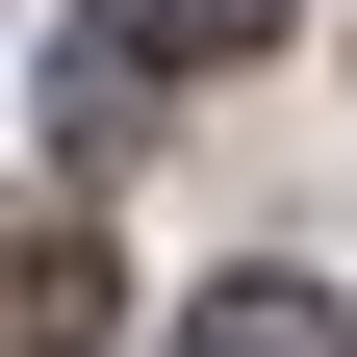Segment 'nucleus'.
I'll return each instance as SVG.
<instances>
[{"instance_id":"nucleus-1","label":"nucleus","mask_w":357,"mask_h":357,"mask_svg":"<svg viewBox=\"0 0 357 357\" xmlns=\"http://www.w3.org/2000/svg\"><path fill=\"white\" fill-rule=\"evenodd\" d=\"M77 26H102V52H128V77H230V52H255V26H281V0H77Z\"/></svg>"},{"instance_id":"nucleus-2","label":"nucleus","mask_w":357,"mask_h":357,"mask_svg":"<svg viewBox=\"0 0 357 357\" xmlns=\"http://www.w3.org/2000/svg\"><path fill=\"white\" fill-rule=\"evenodd\" d=\"M77 332H102V255L77 230H0V357H77Z\"/></svg>"},{"instance_id":"nucleus-3","label":"nucleus","mask_w":357,"mask_h":357,"mask_svg":"<svg viewBox=\"0 0 357 357\" xmlns=\"http://www.w3.org/2000/svg\"><path fill=\"white\" fill-rule=\"evenodd\" d=\"M178 357H357V332H332V306H306V281H230V306H204V332H178Z\"/></svg>"}]
</instances>
